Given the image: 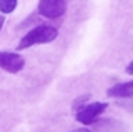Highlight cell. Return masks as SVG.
I'll return each instance as SVG.
<instances>
[{"label":"cell","instance_id":"cell-6","mask_svg":"<svg viewBox=\"0 0 133 132\" xmlns=\"http://www.w3.org/2000/svg\"><path fill=\"white\" fill-rule=\"evenodd\" d=\"M95 130L97 132H127V125L115 119H103V121H95Z\"/></svg>","mask_w":133,"mask_h":132},{"label":"cell","instance_id":"cell-3","mask_svg":"<svg viewBox=\"0 0 133 132\" xmlns=\"http://www.w3.org/2000/svg\"><path fill=\"white\" fill-rule=\"evenodd\" d=\"M37 12L45 19H58L66 12V0H38Z\"/></svg>","mask_w":133,"mask_h":132},{"label":"cell","instance_id":"cell-7","mask_svg":"<svg viewBox=\"0 0 133 132\" xmlns=\"http://www.w3.org/2000/svg\"><path fill=\"white\" fill-rule=\"evenodd\" d=\"M17 5L18 0H0V14H12Z\"/></svg>","mask_w":133,"mask_h":132},{"label":"cell","instance_id":"cell-2","mask_svg":"<svg viewBox=\"0 0 133 132\" xmlns=\"http://www.w3.org/2000/svg\"><path fill=\"white\" fill-rule=\"evenodd\" d=\"M107 107H108L107 102H90V104L82 107V109L75 114V119L80 124H83V125H90V124H93L100 115L105 112Z\"/></svg>","mask_w":133,"mask_h":132},{"label":"cell","instance_id":"cell-9","mask_svg":"<svg viewBox=\"0 0 133 132\" xmlns=\"http://www.w3.org/2000/svg\"><path fill=\"white\" fill-rule=\"evenodd\" d=\"M118 105L122 107V109L128 110V112L133 114V97H128V99H120L118 100Z\"/></svg>","mask_w":133,"mask_h":132},{"label":"cell","instance_id":"cell-1","mask_svg":"<svg viewBox=\"0 0 133 132\" xmlns=\"http://www.w3.org/2000/svg\"><path fill=\"white\" fill-rule=\"evenodd\" d=\"M58 37V28L47 25V23H42V25L33 27L30 32H27L22 40L18 42L17 50H25V49H30L33 45H42V44H50L53 42Z\"/></svg>","mask_w":133,"mask_h":132},{"label":"cell","instance_id":"cell-10","mask_svg":"<svg viewBox=\"0 0 133 132\" xmlns=\"http://www.w3.org/2000/svg\"><path fill=\"white\" fill-rule=\"evenodd\" d=\"M127 74H128V75H133V60L127 65Z\"/></svg>","mask_w":133,"mask_h":132},{"label":"cell","instance_id":"cell-12","mask_svg":"<svg viewBox=\"0 0 133 132\" xmlns=\"http://www.w3.org/2000/svg\"><path fill=\"white\" fill-rule=\"evenodd\" d=\"M3 23H5V17H3V15H0V30H2Z\"/></svg>","mask_w":133,"mask_h":132},{"label":"cell","instance_id":"cell-11","mask_svg":"<svg viewBox=\"0 0 133 132\" xmlns=\"http://www.w3.org/2000/svg\"><path fill=\"white\" fill-rule=\"evenodd\" d=\"M73 132H91V130L87 129V127H82V129H77V130H73Z\"/></svg>","mask_w":133,"mask_h":132},{"label":"cell","instance_id":"cell-8","mask_svg":"<svg viewBox=\"0 0 133 132\" xmlns=\"http://www.w3.org/2000/svg\"><path fill=\"white\" fill-rule=\"evenodd\" d=\"M88 100H90V94H83L82 97H77V99L73 100L72 109L75 110V112H78L82 107H85V105H87V102H88Z\"/></svg>","mask_w":133,"mask_h":132},{"label":"cell","instance_id":"cell-4","mask_svg":"<svg viewBox=\"0 0 133 132\" xmlns=\"http://www.w3.org/2000/svg\"><path fill=\"white\" fill-rule=\"evenodd\" d=\"M25 67V59L17 52H0V69L8 74H17Z\"/></svg>","mask_w":133,"mask_h":132},{"label":"cell","instance_id":"cell-5","mask_svg":"<svg viewBox=\"0 0 133 132\" xmlns=\"http://www.w3.org/2000/svg\"><path fill=\"white\" fill-rule=\"evenodd\" d=\"M107 95L111 97V99H116V100H120V99L133 97V80L120 82V84L111 85V87L107 90Z\"/></svg>","mask_w":133,"mask_h":132}]
</instances>
